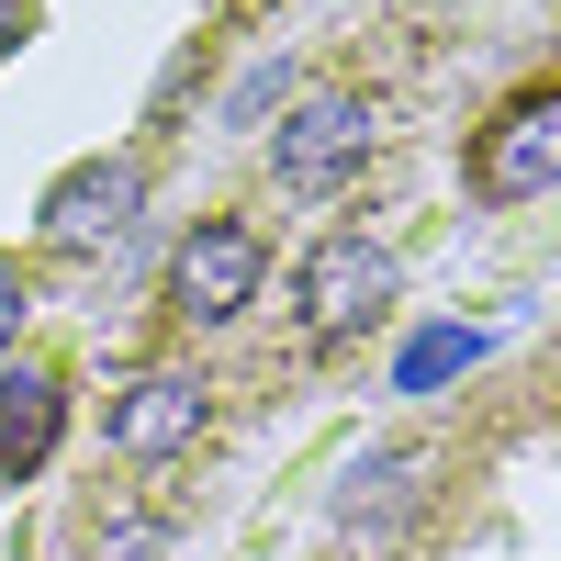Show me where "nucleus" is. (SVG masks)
I'll return each instance as SVG.
<instances>
[{
    "instance_id": "1",
    "label": "nucleus",
    "mask_w": 561,
    "mask_h": 561,
    "mask_svg": "<svg viewBox=\"0 0 561 561\" xmlns=\"http://www.w3.org/2000/svg\"><path fill=\"white\" fill-rule=\"evenodd\" d=\"M382 314H393V248H370V237H325V248H304V270H293V325H304L314 348L370 337Z\"/></svg>"
},
{
    "instance_id": "2",
    "label": "nucleus",
    "mask_w": 561,
    "mask_h": 561,
    "mask_svg": "<svg viewBox=\"0 0 561 561\" xmlns=\"http://www.w3.org/2000/svg\"><path fill=\"white\" fill-rule=\"evenodd\" d=\"M135 203H147V158L135 147H113V158H79L57 192H45V214H34V237L57 248V259H90V248H113L124 225H135Z\"/></svg>"
},
{
    "instance_id": "3",
    "label": "nucleus",
    "mask_w": 561,
    "mask_h": 561,
    "mask_svg": "<svg viewBox=\"0 0 561 561\" xmlns=\"http://www.w3.org/2000/svg\"><path fill=\"white\" fill-rule=\"evenodd\" d=\"M550 180H561V90H528V102H505L472 135V192L483 203H528Z\"/></svg>"
},
{
    "instance_id": "4",
    "label": "nucleus",
    "mask_w": 561,
    "mask_h": 561,
    "mask_svg": "<svg viewBox=\"0 0 561 561\" xmlns=\"http://www.w3.org/2000/svg\"><path fill=\"white\" fill-rule=\"evenodd\" d=\"M359 158H370V102H359V90H314V102L280 124V147H270L280 192H337Z\"/></svg>"
},
{
    "instance_id": "5",
    "label": "nucleus",
    "mask_w": 561,
    "mask_h": 561,
    "mask_svg": "<svg viewBox=\"0 0 561 561\" xmlns=\"http://www.w3.org/2000/svg\"><path fill=\"white\" fill-rule=\"evenodd\" d=\"M259 237L248 225H192L180 237V259H169V304L192 314V325H225V314H248L259 304Z\"/></svg>"
},
{
    "instance_id": "6",
    "label": "nucleus",
    "mask_w": 561,
    "mask_h": 561,
    "mask_svg": "<svg viewBox=\"0 0 561 561\" xmlns=\"http://www.w3.org/2000/svg\"><path fill=\"white\" fill-rule=\"evenodd\" d=\"M203 382H192V370H135V382H124V404H113V449L124 460H180V449H192L203 438Z\"/></svg>"
},
{
    "instance_id": "7",
    "label": "nucleus",
    "mask_w": 561,
    "mask_h": 561,
    "mask_svg": "<svg viewBox=\"0 0 561 561\" xmlns=\"http://www.w3.org/2000/svg\"><path fill=\"white\" fill-rule=\"evenodd\" d=\"M427 472H438V449H427V438L370 449L359 472H348V494H337V528H348V539H393L415 505H427Z\"/></svg>"
},
{
    "instance_id": "8",
    "label": "nucleus",
    "mask_w": 561,
    "mask_h": 561,
    "mask_svg": "<svg viewBox=\"0 0 561 561\" xmlns=\"http://www.w3.org/2000/svg\"><path fill=\"white\" fill-rule=\"evenodd\" d=\"M57 427H68V382L57 370H0V472H45L57 460Z\"/></svg>"
},
{
    "instance_id": "9",
    "label": "nucleus",
    "mask_w": 561,
    "mask_h": 561,
    "mask_svg": "<svg viewBox=\"0 0 561 561\" xmlns=\"http://www.w3.org/2000/svg\"><path fill=\"white\" fill-rule=\"evenodd\" d=\"M23 314H34V270H23V259H0V348L23 337Z\"/></svg>"
},
{
    "instance_id": "10",
    "label": "nucleus",
    "mask_w": 561,
    "mask_h": 561,
    "mask_svg": "<svg viewBox=\"0 0 561 561\" xmlns=\"http://www.w3.org/2000/svg\"><path fill=\"white\" fill-rule=\"evenodd\" d=\"M449 359H472V337H427V348H415V370H404V382H438Z\"/></svg>"
},
{
    "instance_id": "11",
    "label": "nucleus",
    "mask_w": 561,
    "mask_h": 561,
    "mask_svg": "<svg viewBox=\"0 0 561 561\" xmlns=\"http://www.w3.org/2000/svg\"><path fill=\"white\" fill-rule=\"evenodd\" d=\"M12 45H23V0H0V57H12Z\"/></svg>"
}]
</instances>
